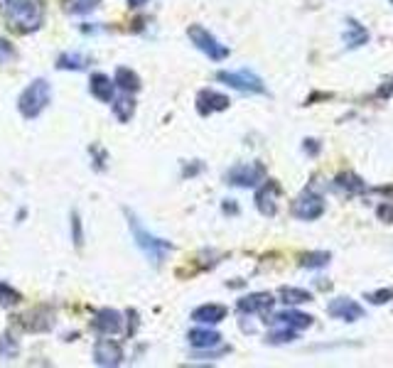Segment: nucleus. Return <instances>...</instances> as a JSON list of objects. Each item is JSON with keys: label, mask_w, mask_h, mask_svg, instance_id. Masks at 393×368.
<instances>
[{"label": "nucleus", "mask_w": 393, "mask_h": 368, "mask_svg": "<svg viewBox=\"0 0 393 368\" xmlns=\"http://www.w3.org/2000/svg\"><path fill=\"white\" fill-rule=\"evenodd\" d=\"M226 314H229V309L224 304H201L192 312V319L199 324H219L226 319Z\"/></svg>", "instance_id": "16"}, {"label": "nucleus", "mask_w": 393, "mask_h": 368, "mask_svg": "<svg viewBox=\"0 0 393 368\" xmlns=\"http://www.w3.org/2000/svg\"><path fill=\"white\" fill-rule=\"evenodd\" d=\"M52 103V86L45 79H35L23 93L18 96V111L23 118L33 121Z\"/></svg>", "instance_id": "3"}, {"label": "nucleus", "mask_w": 393, "mask_h": 368, "mask_svg": "<svg viewBox=\"0 0 393 368\" xmlns=\"http://www.w3.org/2000/svg\"><path fill=\"white\" fill-rule=\"evenodd\" d=\"M329 261H332V256H329L327 251H317V253H305V256L300 258V266L303 268H324V266H329Z\"/></svg>", "instance_id": "26"}, {"label": "nucleus", "mask_w": 393, "mask_h": 368, "mask_svg": "<svg viewBox=\"0 0 393 368\" xmlns=\"http://www.w3.org/2000/svg\"><path fill=\"white\" fill-rule=\"evenodd\" d=\"M146 3H148V0H128V5H131V8H143Z\"/></svg>", "instance_id": "33"}, {"label": "nucleus", "mask_w": 393, "mask_h": 368, "mask_svg": "<svg viewBox=\"0 0 393 368\" xmlns=\"http://www.w3.org/2000/svg\"><path fill=\"white\" fill-rule=\"evenodd\" d=\"M266 179V167L261 162H246V165H236L226 172V182L241 186V189H253Z\"/></svg>", "instance_id": "6"}, {"label": "nucleus", "mask_w": 393, "mask_h": 368, "mask_svg": "<svg viewBox=\"0 0 393 368\" xmlns=\"http://www.w3.org/2000/svg\"><path fill=\"white\" fill-rule=\"evenodd\" d=\"M113 84H116L123 93H136V91H141V86H143L141 76L133 69H128V66H118L116 76H113Z\"/></svg>", "instance_id": "19"}, {"label": "nucleus", "mask_w": 393, "mask_h": 368, "mask_svg": "<svg viewBox=\"0 0 393 368\" xmlns=\"http://www.w3.org/2000/svg\"><path fill=\"white\" fill-rule=\"evenodd\" d=\"M216 79L221 84L231 86V89L241 91V93H266V84H263L261 76H256L253 71L241 69V71H219Z\"/></svg>", "instance_id": "5"}, {"label": "nucleus", "mask_w": 393, "mask_h": 368, "mask_svg": "<svg viewBox=\"0 0 393 368\" xmlns=\"http://www.w3.org/2000/svg\"><path fill=\"white\" fill-rule=\"evenodd\" d=\"M98 5L101 0H61V10L69 15H89Z\"/></svg>", "instance_id": "23"}, {"label": "nucleus", "mask_w": 393, "mask_h": 368, "mask_svg": "<svg viewBox=\"0 0 393 368\" xmlns=\"http://www.w3.org/2000/svg\"><path fill=\"white\" fill-rule=\"evenodd\" d=\"M94 361L101 368H116L123 364V346L113 339H98L94 346Z\"/></svg>", "instance_id": "9"}, {"label": "nucleus", "mask_w": 393, "mask_h": 368, "mask_svg": "<svg viewBox=\"0 0 393 368\" xmlns=\"http://www.w3.org/2000/svg\"><path fill=\"white\" fill-rule=\"evenodd\" d=\"M293 214L303 221H315L324 214V199L315 189H305L298 199L293 201Z\"/></svg>", "instance_id": "7"}, {"label": "nucleus", "mask_w": 393, "mask_h": 368, "mask_svg": "<svg viewBox=\"0 0 393 368\" xmlns=\"http://www.w3.org/2000/svg\"><path fill=\"white\" fill-rule=\"evenodd\" d=\"M273 322H276L278 326H288V329L300 331V329H307V326H312V317H310V314L298 312V309H286V312L276 314V317H273Z\"/></svg>", "instance_id": "17"}, {"label": "nucleus", "mask_w": 393, "mask_h": 368, "mask_svg": "<svg viewBox=\"0 0 393 368\" xmlns=\"http://www.w3.org/2000/svg\"><path fill=\"white\" fill-rule=\"evenodd\" d=\"M111 103H113V116L121 123H128L133 118V113H136V101L131 98V93H126L121 98H113Z\"/></svg>", "instance_id": "22"}, {"label": "nucleus", "mask_w": 393, "mask_h": 368, "mask_svg": "<svg viewBox=\"0 0 393 368\" xmlns=\"http://www.w3.org/2000/svg\"><path fill=\"white\" fill-rule=\"evenodd\" d=\"M86 66H89V57L79 52H64L57 57V69L61 71H84Z\"/></svg>", "instance_id": "20"}, {"label": "nucleus", "mask_w": 393, "mask_h": 368, "mask_svg": "<svg viewBox=\"0 0 393 368\" xmlns=\"http://www.w3.org/2000/svg\"><path fill=\"white\" fill-rule=\"evenodd\" d=\"M334 186H337V189H342V191H349V194H364V191H366V184L361 182V177H356L354 172L337 174Z\"/></svg>", "instance_id": "21"}, {"label": "nucleus", "mask_w": 393, "mask_h": 368, "mask_svg": "<svg viewBox=\"0 0 393 368\" xmlns=\"http://www.w3.org/2000/svg\"><path fill=\"white\" fill-rule=\"evenodd\" d=\"M20 319H23V326L28 331H47L52 329V324H54V312L47 307H37Z\"/></svg>", "instance_id": "14"}, {"label": "nucleus", "mask_w": 393, "mask_h": 368, "mask_svg": "<svg viewBox=\"0 0 393 368\" xmlns=\"http://www.w3.org/2000/svg\"><path fill=\"white\" fill-rule=\"evenodd\" d=\"M0 13L10 28L20 35L35 32L45 23L42 0H0Z\"/></svg>", "instance_id": "1"}, {"label": "nucleus", "mask_w": 393, "mask_h": 368, "mask_svg": "<svg viewBox=\"0 0 393 368\" xmlns=\"http://www.w3.org/2000/svg\"><path fill=\"white\" fill-rule=\"evenodd\" d=\"M189 339V346H194V349L204 351V349H214V346L221 344V334L214 329H192L187 334Z\"/></svg>", "instance_id": "18"}, {"label": "nucleus", "mask_w": 393, "mask_h": 368, "mask_svg": "<svg viewBox=\"0 0 393 368\" xmlns=\"http://www.w3.org/2000/svg\"><path fill=\"white\" fill-rule=\"evenodd\" d=\"M71 241H74L76 248L84 246V229H81V219H79L76 211L71 214Z\"/></svg>", "instance_id": "29"}, {"label": "nucleus", "mask_w": 393, "mask_h": 368, "mask_svg": "<svg viewBox=\"0 0 393 368\" xmlns=\"http://www.w3.org/2000/svg\"><path fill=\"white\" fill-rule=\"evenodd\" d=\"M126 219H128V229H131V233H133V241H136V246L141 248L143 256H146L153 266H163L165 258L172 253V248H175L172 243L165 241V238L153 236L150 231L143 229L141 221H138L128 209H126Z\"/></svg>", "instance_id": "2"}, {"label": "nucleus", "mask_w": 393, "mask_h": 368, "mask_svg": "<svg viewBox=\"0 0 393 368\" xmlns=\"http://www.w3.org/2000/svg\"><path fill=\"white\" fill-rule=\"evenodd\" d=\"M15 57V47L8 42L5 37H0V64H5V61H10Z\"/></svg>", "instance_id": "32"}, {"label": "nucleus", "mask_w": 393, "mask_h": 368, "mask_svg": "<svg viewBox=\"0 0 393 368\" xmlns=\"http://www.w3.org/2000/svg\"><path fill=\"white\" fill-rule=\"evenodd\" d=\"M366 40H369V32H366V30L361 28L359 23H349V30L344 32V44L351 49V47L366 44Z\"/></svg>", "instance_id": "25"}, {"label": "nucleus", "mask_w": 393, "mask_h": 368, "mask_svg": "<svg viewBox=\"0 0 393 368\" xmlns=\"http://www.w3.org/2000/svg\"><path fill=\"white\" fill-rule=\"evenodd\" d=\"M278 196H281V184L276 179H263L256 191V209L263 216H276L278 211Z\"/></svg>", "instance_id": "8"}, {"label": "nucleus", "mask_w": 393, "mask_h": 368, "mask_svg": "<svg viewBox=\"0 0 393 368\" xmlns=\"http://www.w3.org/2000/svg\"><path fill=\"white\" fill-rule=\"evenodd\" d=\"M327 312L332 314L334 319H342V322H356V319L364 317V307L349 297H334L332 302H329Z\"/></svg>", "instance_id": "12"}, {"label": "nucleus", "mask_w": 393, "mask_h": 368, "mask_svg": "<svg viewBox=\"0 0 393 368\" xmlns=\"http://www.w3.org/2000/svg\"><path fill=\"white\" fill-rule=\"evenodd\" d=\"M89 91H91V96L98 98V101L111 103L113 93H116V84L111 81V76H106V74H101V71H98V74H91Z\"/></svg>", "instance_id": "15"}, {"label": "nucleus", "mask_w": 393, "mask_h": 368, "mask_svg": "<svg viewBox=\"0 0 393 368\" xmlns=\"http://www.w3.org/2000/svg\"><path fill=\"white\" fill-rule=\"evenodd\" d=\"M91 326H94V331H98V334H106V336L118 334L123 329V314L111 307H103L94 314Z\"/></svg>", "instance_id": "11"}, {"label": "nucleus", "mask_w": 393, "mask_h": 368, "mask_svg": "<svg viewBox=\"0 0 393 368\" xmlns=\"http://www.w3.org/2000/svg\"><path fill=\"white\" fill-rule=\"evenodd\" d=\"M187 37H189V42H192L196 49L201 52V54L209 57V59L224 61L226 57H229V47L221 44L219 40H216L206 28H201V25H189V28H187Z\"/></svg>", "instance_id": "4"}, {"label": "nucleus", "mask_w": 393, "mask_h": 368, "mask_svg": "<svg viewBox=\"0 0 393 368\" xmlns=\"http://www.w3.org/2000/svg\"><path fill=\"white\" fill-rule=\"evenodd\" d=\"M273 302H276V299H273L271 292H251L236 302V309H239L241 314H256V312L271 309Z\"/></svg>", "instance_id": "13"}, {"label": "nucleus", "mask_w": 393, "mask_h": 368, "mask_svg": "<svg viewBox=\"0 0 393 368\" xmlns=\"http://www.w3.org/2000/svg\"><path fill=\"white\" fill-rule=\"evenodd\" d=\"M196 111H199V116H211V113H219V111H226V108L231 106L229 96H224V93L214 91V89H201L196 93Z\"/></svg>", "instance_id": "10"}, {"label": "nucleus", "mask_w": 393, "mask_h": 368, "mask_svg": "<svg viewBox=\"0 0 393 368\" xmlns=\"http://www.w3.org/2000/svg\"><path fill=\"white\" fill-rule=\"evenodd\" d=\"M18 354V344L13 341V336H0V359H13Z\"/></svg>", "instance_id": "30"}, {"label": "nucleus", "mask_w": 393, "mask_h": 368, "mask_svg": "<svg viewBox=\"0 0 393 368\" xmlns=\"http://www.w3.org/2000/svg\"><path fill=\"white\" fill-rule=\"evenodd\" d=\"M20 299H23V295H20L18 290L10 287L8 283H0V304H3V307H13Z\"/></svg>", "instance_id": "27"}, {"label": "nucleus", "mask_w": 393, "mask_h": 368, "mask_svg": "<svg viewBox=\"0 0 393 368\" xmlns=\"http://www.w3.org/2000/svg\"><path fill=\"white\" fill-rule=\"evenodd\" d=\"M366 297H369V302H374V304H386L389 299H393V290L386 287V290H379V292L366 295Z\"/></svg>", "instance_id": "31"}, {"label": "nucleus", "mask_w": 393, "mask_h": 368, "mask_svg": "<svg viewBox=\"0 0 393 368\" xmlns=\"http://www.w3.org/2000/svg\"><path fill=\"white\" fill-rule=\"evenodd\" d=\"M295 336H298V331L288 329V326H283V329H278V331H273V334H268V341H271V344H288V341H293Z\"/></svg>", "instance_id": "28"}, {"label": "nucleus", "mask_w": 393, "mask_h": 368, "mask_svg": "<svg viewBox=\"0 0 393 368\" xmlns=\"http://www.w3.org/2000/svg\"><path fill=\"white\" fill-rule=\"evenodd\" d=\"M281 302L286 304H305L312 302V295L303 287H281Z\"/></svg>", "instance_id": "24"}]
</instances>
